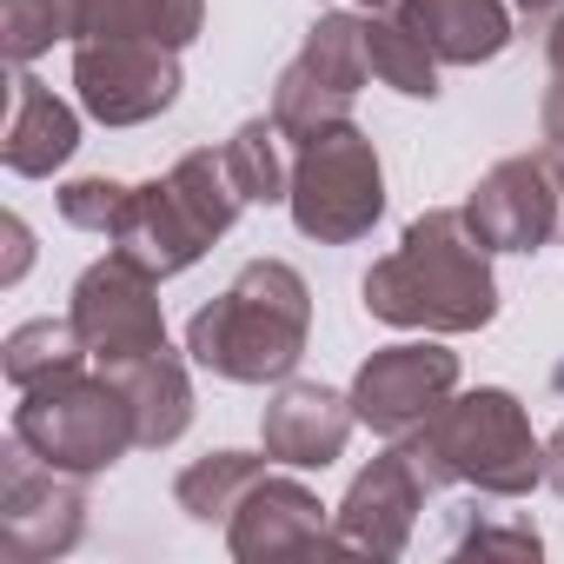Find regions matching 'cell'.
Segmentation results:
<instances>
[{"label":"cell","instance_id":"6da1fadb","mask_svg":"<svg viewBox=\"0 0 564 564\" xmlns=\"http://www.w3.org/2000/svg\"><path fill=\"white\" fill-rule=\"evenodd\" d=\"M366 313L399 326V333H478L498 319V279H491V246L471 232L465 206L419 213L399 239L366 272Z\"/></svg>","mask_w":564,"mask_h":564},{"label":"cell","instance_id":"7a4b0ae2","mask_svg":"<svg viewBox=\"0 0 564 564\" xmlns=\"http://www.w3.org/2000/svg\"><path fill=\"white\" fill-rule=\"evenodd\" d=\"M313 293L286 259H252L239 279L186 319V359L232 386H286L306 359Z\"/></svg>","mask_w":564,"mask_h":564},{"label":"cell","instance_id":"3957f363","mask_svg":"<svg viewBox=\"0 0 564 564\" xmlns=\"http://www.w3.org/2000/svg\"><path fill=\"white\" fill-rule=\"evenodd\" d=\"M412 452V465L425 471V485H465L478 498H524L531 485H544V445L531 438L524 405L505 386H478V392H452L419 432L399 438Z\"/></svg>","mask_w":564,"mask_h":564},{"label":"cell","instance_id":"277c9868","mask_svg":"<svg viewBox=\"0 0 564 564\" xmlns=\"http://www.w3.org/2000/svg\"><path fill=\"white\" fill-rule=\"evenodd\" d=\"M239 206H246V193H239V180L226 166V147L219 153L193 147L160 180L133 186V199H127V213L113 226V246L127 259H140L153 279H173L239 219Z\"/></svg>","mask_w":564,"mask_h":564},{"label":"cell","instance_id":"5b68a950","mask_svg":"<svg viewBox=\"0 0 564 564\" xmlns=\"http://www.w3.org/2000/svg\"><path fill=\"white\" fill-rule=\"evenodd\" d=\"M14 438H28L47 465L80 471V478L120 465L140 445L127 386L113 372H87V366H74L47 386H28L14 405Z\"/></svg>","mask_w":564,"mask_h":564},{"label":"cell","instance_id":"8992f818","mask_svg":"<svg viewBox=\"0 0 564 564\" xmlns=\"http://www.w3.org/2000/svg\"><path fill=\"white\" fill-rule=\"evenodd\" d=\"M293 226L319 246H352L386 213V173L359 120H333L293 140Z\"/></svg>","mask_w":564,"mask_h":564},{"label":"cell","instance_id":"52a82bcc","mask_svg":"<svg viewBox=\"0 0 564 564\" xmlns=\"http://www.w3.org/2000/svg\"><path fill=\"white\" fill-rule=\"evenodd\" d=\"M87 359L100 372H127L133 359L160 352L166 346V319H160V279L127 259L120 246L107 259H94L80 279H74V306H67Z\"/></svg>","mask_w":564,"mask_h":564},{"label":"cell","instance_id":"ba28073f","mask_svg":"<svg viewBox=\"0 0 564 564\" xmlns=\"http://www.w3.org/2000/svg\"><path fill=\"white\" fill-rule=\"evenodd\" d=\"M87 531V478L47 465L28 438L0 445V544L21 564H47L74 551Z\"/></svg>","mask_w":564,"mask_h":564},{"label":"cell","instance_id":"9c48e42d","mask_svg":"<svg viewBox=\"0 0 564 564\" xmlns=\"http://www.w3.org/2000/svg\"><path fill=\"white\" fill-rule=\"evenodd\" d=\"M74 94L100 127H147L180 100V54L147 34L80 41L74 47Z\"/></svg>","mask_w":564,"mask_h":564},{"label":"cell","instance_id":"30bf717a","mask_svg":"<svg viewBox=\"0 0 564 564\" xmlns=\"http://www.w3.org/2000/svg\"><path fill=\"white\" fill-rule=\"evenodd\" d=\"M471 232L491 252H538L564 226V160L557 153H511L498 160L471 199H465Z\"/></svg>","mask_w":564,"mask_h":564},{"label":"cell","instance_id":"8fae6325","mask_svg":"<svg viewBox=\"0 0 564 564\" xmlns=\"http://www.w3.org/2000/svg\"><path fill=\"white\" fill-rule=\"evenodd\" d=\"M458 392V352L432 339H405V346H379L359 379H352V412L359 425H372L379 438H405L419 432L445 399Z\"/></svg>","mask_w":564,"mask_h":564},{"label":"cell","instance_id":"7c38bea8","mask_svg":"<svg viewBox=\"0 0 564 564\" xmlns=\"http://www.w3.org/2000/svg\"><path fill=\"white\" fill-rule=\"evenodd\" d=\"M425 491H432V485H425V471L412 465L405 445L379 452V458L352 478L346 505L333 511V551L399 557V551L412 544V524H419V511H425Z\"/></svg>","mask_w":564,"mask_h":564},{"label":"cell","instance_id":"4fadbf2b","mask_svg":"<svg viewBox=\"0 0 564 564\" xmlns=\"http://www.w3.org/2000/svg\"><path fill=\"white\" fill-rule=\"evenodd\" d=\"M352 425H359L352 392H333V386H313V379H286V386L265 399L259 438H265V458H272V465L326 471V465L346 452Z\"/></svg>","mask_w":564,"mask_h":564},{"label":"cell","instance_id":"5bb4252c","mask_svg":"<svg viewBox=\"0 0 564 564\" xmlns=\"http://www.w3.org/2000/svg\"><path fill=\"white\" fill-rule=\"evenodd\" d=\"M226 544L232 557L259 564V557H293V551H333V524H326V505L300 485V478H259L239 511L226 518Z\"/></svg>","mask_w":564,"mask_h":564},{"label":"cell","instance_id":"9a60e30c","mask_svg":"<svg viewBox=\"0 0 564 564\" xmlns=\"http://www.w3.org/2000/svg\"><path fill=\"white\" fill-rule=\"evenodd\" d=\"M74 147H80V113L21 67L14 87H8V127H0V160H8V173L47 180L54 166L74 160Z\"/></svg>","mask_w":564,"mask_h":564},{"label":"cell","instance_id":"2e32d148","mask_svg":"<svg viewBox=\"0 0 564 564\" xmlns=\"http://www.w3.org/2000/svg\"><path fill=\"white\" fill-rule=\"evenodd\" d=\"M438 67H485L511 47V8L505 0H399L392 8Z\"/></svg>","mask_w":564,"mask_h":564},{"label":"cell","instance_id":"e0dca14e","mask_svg":"<svg viewBox=\"0 0 564 564\" xmlns=\"http://www.w3.org/2000/svg\"><path fill=\"white\" fill-rule=\"evenodd\" d=\"M120 386H127V399H133V432H140V445L147 452H160V445H173L186 425H193V379H186V366H180V352L173 346H160V352H147V359H133L127 372H113Z\"/></svg>","mask_w":564,"mask_h":564},{"label":"cell","instance_id":"ac0fdd59","mask_svg":"<svg viewBox=\"0 0 564 564\" xmlns=\"http://www.w3.org/2000/svg\"><path fill=\"white\" fill-rule=\"evenodd\" d=\"M226 166L246 193V206H279L293 199V140L272 113L265 120H246L232 140H226Z\"/></svg>","mask_w":564,"mask_h":564},{"label":"cell","instance_id":"d6986e66","mask_svg":"<svg viewBox=\"0 0 564 564\" xmlns=\"http://www.w3.org/2000/svg\"><path fill=\"white\" fill-rule=\"evenodd\" d=\"M259 478H265V458H252V452H206V458H193L180 471L173 498H180V511L193 524H226Z\"/></svg>","mask_w":564,"mask_h":564},{"label":"cell","instance_id":"ffe728a7","mask_svg":"<svg viewBox=\"0 0 564 564\" xmlns=\"http://www.w3.org/2000/svg\"><path fill=\"white\" fill-rule=\"evenodd\" d=\"M74 366H94L80 333H74V319H28V326L8 333V346H0V372H8L14 392L47 386V379L74 372Z\"/></svg>","mask_w":564,"mask_h":564},{"label":"cell","instance_id":"44dd1931","mask_svg":"<svg viewBox=\"0 0 564 564\" xmlns=\"http://www.w3.org/2000/svg\"><path fill=\"white\" fill-rule=\"evenodd\" d=\"M313 80H326L333 94H352L359 100V87L372 80V54H366V14H319L313 21V34H306V47L293 54Z\"/></svg>","mask_w":564,"mask_h":564},{"label":"cell","instance_id":"7402d4cb","mask_svg":"<svg viewBox=\"0 0 564 564\" xmlns=\"http://www.w3.org/2000/svg\"><path fill=\"white\" fill-rule=\"evenodd\" d=\"M366 54H372V80H386L392 94L438 100V61L399 14H366Z\"/></svg>","mask_w":564,"mask_h":564},{"label":"cell","instance_id":"603a6c76","mask_svg":"<svg viewBox=\"0 0 564 564\" xmlns=\"http://www.w3.org/2000/svg\"><path fill=\"white\" fill-rule=\"evenodd\" d=\"M445 551H452V557H505V564H538L544 538H538L524 518H498V511L458 505V511H452V524H445Z\"/></svg>","mask_w":564,"mask_h":564},{"label":"cell","instance_id":"cb8c5ba5","mask_svg":"<svg viewBox=\"0 0 564 564\" xmlns=\"http://www.w3.org/2000/svg\"><path fill=\"white\" fill-rule=\"evenodd\" d=\"M272 120L286 127V140H306V133H319L333 120H352V94H333L300 61H286V74H279V87H272Z\"/></svg>","mask_w":564,"mask_h":564},{"label":"cell","instance_id":"d4e9b609","mask_svg":"<svg viewBox=\"0 0 564 564\" xmlns=\"http://www.w3.org/2000/svg\"><path fill=\"white\" fill-rule=\"evenodd\" d=\"M54 41H74V0H0V47L14 67L41 61Z\"/></svg>","mask_w":564,"mask_h":564},{"label":"cell","instance_id":"484cf974","mask_svg":"<svg viewBox=\"0 0 564 564\" xmlns=\"http://www.w3.org/2000/svg\"><path fill=\"white\" fill-rule=\"evenodd\" d=\"M127 199H133V186H120V180H107V173H87V180H67V186H61V219L80 226V232L113 239Z\"/></svg>","mask_w":564,"mask_h":564},{"label":"cell","instance_id":"4316f807","mask_svg":"<svg viewBox=\"0 0 564 564\" xmlns=\"http://www.w3.org/2000/svg\"><path fill=\"white\" fill-rule=\"evenodd\" d=\"M199 21H206V0H140V34L173 54L186 41H199Z\"/></svg>","mask_w":564,"mask_h":564},{"label":"cell","instance_id":"83f0119b","mask_svg":"<svg viewBox=\"0 0 564 564\" xmlns=\"http://www.w3.org/2000/svg\"><path fill=\"white\" fill-rule=\"evenodd\" d=\"M113 34H140V0H74V47Z\"/></svg>","mask_w":564,"mask_h":564},{"label":"cell","instance_id":"f1b7e54d","mask_svg":"<svg viewBox=\"0 0 564 564\" xmlns=\"http://www.w3.org/2000/svg\"><path fill=\"white\" fill-rule=\"evenodd\" d=\"M544 140H551V153L564 160V80H551V94H544Z\"/></svg>","mask_w":564,"mask_h":564},{"label":"cell","instance_id":"f546056e","mask_svg":"<svg viewBox=\"0 0 564 564\" xmlns=\"http://www.w3.org/2000/svg\"><path fill=\"white\" fill-rule=\"evenodd\" d=\"M544 485H551V491L564 498V425H557V432L544 438Z\"/></svg>","mask_w":564,"mask_h":564},{"label":"cell","instance_id":"4dcf8cb0","mask_svg":"<svg viewBox=\"0 0 564 564\" xmlns=\"http://www.w3.org/2000/svg\"><path fill=\"white\" fill-rule=\"evenodd\" d=\"M8 246H14L8 279H21V272H28V259H34V239H28V226H21V219H8Z\"/></svg>","mask_w":564,"mask_h":564},{"label":"cell","instance_id":"1f68e13d","mask_svg":"<svg viewBox=\"0 0 564 564\" xmlns=\"http://www.w3.org/2000/svg\"><path fill=\"white\" fill-rule=\"evenodd\" d=\"M511 8H518V14H524L531 28H551V21L564 14V0H511Z\"/></svg>","mask_w":564,"mask_h":564},{"label":"cell","instance_id":"d6a6232c","mask_svg":"<svg viewBox=\"0 0 564 564\" xmlns=\"http://www.w3.org/2000/svg\"><path fill=\"white\" fill-rule=\"evenodd\" d=\"M544 61H551V74L564 80V14H557V21L544 28Z\"/></svg>","mask_w":564,"mask_h":564},{"label":"cell","instance_id":"836d02e7","mask_svg":"<svg viewBox=\"0 0 564 564\" xmlns=\"http://www.w3.org/2000/svg\"><path fill=\"white\" fill-rule=\"evenodd\" d=\"M359 8H366V14H392V8H399V0H359Z\"/></svg>","mask_w":564,"mask_h":564},{"label":"cell","instance_id":"e575fe53","mask_svg":"<svg viewBox=\"0 0 564 564\" xmlns=\"http://www.w3.org/2000/svg\"><path fill=\"white\" fill-rule=\"evenodd\" d=\"M551 386H557V392H564V366H557V372H551Z\"/></svg>","mask_w":564,"mask_h":564}]
</instances>
